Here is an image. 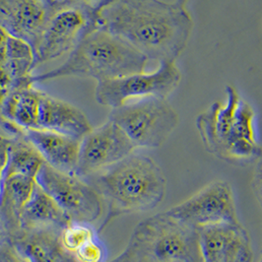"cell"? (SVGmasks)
<instances>
[{
    "label": "cell",
    "mask_w": 262,
    "mask_h": 262,
    "mask_svg": "<svg viewBox=\"0 0 262 262\" xmlns=\"http://www.w3.org/2000/svg\"><path fill=\"white\" fill-rule=\"evenodd\" d=\"M182 71L176 61H163L154 72L136 73L98 82L95 99L99 105L115 108L146 97L168 99L180 86Z\"/></svg>",
    "instance_id": "52a82bcc"
},
{
    "label": "cell",
    "mask_w": 262,
    "mask_h": 262,
    "mask_svg": "<svg viewBox=\"0 0 262 262\" xmlns=\"http://www.w3.org/2000/svg\"><path fill=\"white\" fill-rule=\"evenodd\" d=\"M1 241H2V230L0 228V243H1Z\"/></svg>",
    "instance_id": "4dcf8cb0"
},
{
    "label": "cell",
    "mask_w": 262,
    "mask_h": 262,
    "mask_svg": "<svg viewBox=\"0 0 262 262\" xmlns=\"http://www.w3.org/2000/svg\"><path fill=\"white\" fill-rule=\"evenodd\" d=\"M7 139V137H4V136H2V135H0V143H2L3 141H5Z\"/></svg>",
    "instance_id": "f546056e"
},
{
    "label": "cell",
    "mask_w": 262,
    "mask_h": 262,
    "mask_svg": "<svg viewBox=\"0 0 262 262\" xmlns=\"http://www.w3.org/2000/svg\"><path fill=\"white\" fill-rule=\"evenodd\" d=\"M45 164L46 161L39 150L27 139L23 131H20L8 140L7 162L3 180L15 174L37 179Z\"/></svg>",
    "instance_id": "ffe728a7"
},
{
    "label": "cell",
    "mask_w": 262,
    "mask_h": 262,
    "mask_svg": "<svg viewBox=\"0 0 262 262\" xmlns=\"http://www.w3.org/2000/svg\"><path fill=\"white\" fill-rule=\"evenodd\" d=\"M42 93L36 84L13 89L0 105V125L6 131L38 129Z\"/></svg>",
    "instance_id": "2e32d148"
},
{
    "label": "cell",
    "mask_w": 262,
    "mask_h": 262,
    "mask_svg": "<svg viewBox=\"0 0 262 262\" xmlns=\"http://www.w3.org/2000/svg\"><path fill=\"white\" fill-rule=\"evenodd\" d=\"M148 59L130 43L105 29L94 26L69 53L66 62L49 72L33 75L39 84L61 77H83L98 82L145 72Z\"/></svg>",
    "instance_id": "277c9868"
},
{
    "label": "cell",
    "mask_w": 262,
    "mask_h": 262,
    "mask_svg": "<svg viewBox=\"0 0 262 262\" xmlns=\"http://www.w3.org/2000/svg\"><path fill=\"white\" fill-rule=\"evenodd\" d=\"M94 26L93 7L67 2L55 9L35 49L36 67L71 53Z\"/></svg>",
    "instance_id": "30bf717a"
},
{
    "label": "cell",
    "mask_w": 262,
    "mask_h": 262,
    "mask_svg": "<svg viewBox=\"0 0 262 262\" xmlns=\"http://www.w3.org/2000/svg\"><path fill=\"white\" fill-rule=\"evenodd\" d=\"M86 180L103 197L106 208L99 232L122 215L156 209L168 190V182L160 166L137 150Z\"/></svg>",
    "instance_id": "7a4b0ae2"
},
{
    "label": "cell",
    "mask_w": 262,
    "mask_h": 262,
    "mask_svg": "<svg viewBox=\"0 0 262 262\" xmlns=\"http://www.w3.org/2000/svg\"><path fill=\"white\" fill-rule=\"evenodd\" d=\"M94 21L159 62L177 61L194 27L185 6L163 0H104L94 8Z\"/></svg>",
    "instance_id": "6da1fadb"
},
{
    "label": "cell",
    "mask_w": 262,
    "mask_h": 262,
    "mask_svg": "<svg viewBox=\"0 0 262 262\" xmlns=\"http://www.w3.org/2000/svg\"><path fill=\"white\" fill-rule=\"evenodd\" d=\"M76 262H107V249L101 237H93L73 253Z\"/></svg>",
    "instance_id": "603a6c76"
},
{
    "label": "cell",
    "mask_w": 262,
    "mask_h": 262,
    "mask_svg": "<svg viewBox=\"0 0 262 262\" xmlns=\"http://www.w3.org/2000/svg\"><path fill=\"white\" fill-rule=\"evenodd\" d=\"M8 140H9V138H7L5 141L0 143V193H1V187H2V183H3L6 162H7Z\"/></svg>",
    "instance_id": "484cf974"
},
{
    "label": "cell",
    "mask_w": 262,
    "mask_h": 262,
    "mask_svg": "<svg viewBox=\"0 0 262 262\" xmlns=\"http://www.w3.org/2000/svg\"><path fill=\"white\" fill-rule=\"evenodd\" d=\"M53 11L40 0H0V26L35 51Z\"/></svg>",
    "instance_id": "4fadbf2b"
},
{
    "label": "cell",
    "mask_w": 262,
    "mask_h": 262,
    "mask_svg": "<svg viewBox=\"0 0 262 262\" xmlns=\"http://www.w3.org/2000/svg\"><path fill=\"white\" fill-rule=\"evenodd\" d=\"M108 118L124 131L136 149L164 146L180 124V115L168 99L146 97L112 108Z\"/></svg>",
    "instance_id": "8992f818"
},
{
    "label": "cell",
    "mask_w": 262,
    "mask_h": 262,
    "mask_svg": "<svg viewBox=\"0 0 262 262\" xmlns=\"http://www.w3.org/2000/svg\"><path fill=\"white\" fill-rule=\"evenodd\" d=\"M257 262H262V250L261 253H260V257H259V259H258V261Z\"/></svg>",
    "instance_id": "1f68e13d"
},
{
    "label": "cell",
    "mask_w": 262,
    "mask_h": 262,
    "mask_svg": "<svg viewBox=\"0 0 262 262\" xmlns=\"http://www.w3.org/2000/svg\"><path fill=\"white\" fill-rule=\"evenodd\" d=\"M251 189L262 210V154L254 162L251 178Z\"/></svg>",
    "instance_id": "cb8c5ba5"
},
{
    "label": "cell",
    "mask_w": 262,
    "mask_h": 262,
    "mask_svg": "<svg viewBox=\"0 0 262 262\" xmlns=\"http://www.w3.org/2000/svg\"><path fill=\"white\" fill-rule=\"evenodd\" d=\"M130 256H131V255H130ZM131 258H132V257H131ZM132 261H133V262H136V261H135V260H134V259H133V258H132Z\"/></svg>",
    "instance_id": "d6a6232c"
},
{
    "label": "cell",
    "mask_w": 262,
    "mask_h": 262,
    "mask_svg": "<svg viewBox=\"0 0 262 262\" xmlns=\"http://www.w3.org/2000/svg\"><path fill=\"white\" fill-rule=\"evenodd\" d=\"M46 163L56 170L75 172L78 166L81 140L61 133L45 129L23 131Z\"/></svg>",
    "instance_id": "e0dca14e"
},
{
    "label": "cell",
    "mask_w": 262,
    "mask_h": 262,
    "mask_svg": "<svg viewBox=\"0 0 262 262\" xmlns=\"http://www.w3.org/2000/svg\"><path fill=\"white\" fill-rule=\"evenodd\" d=\"M37 183L58 203L70 221L92 224L102 217L105 207L103 197L77 173L56 170L46 163Z\"/></svg>",
    "instance_id": "ba28073f"
},
{
    "label": "cell",
    "mask_w": 262,
    "mask_h": 262,
    "mask_svg": "<svg viewBox=\"0 0 262 262\" xmlns=\"http://www.w3.org/2000/svg\"><path fill=\"white\" fill-rule=\"evenodd\" d=\"M188 1H189V0H177L176 2H177L179 5H181V6H186V4L188 3Z\"/></svg>",
    "instance_id": "f1b7e54d"
},
{
    "label": "cell",
    "mask_w": 262,
    "mask_h": 262,
    "mask_svg": "<svg viewBox=\"0 0 262 262\" xmlns=\"http://www.w3.org/2000/svg\"><path fill=\"white\" fill-rule=\"evenodd\" d=\"M136 150L124 131L115 121L107 118L104 124L93 128L81 140L76 173L87 179Z\"/></svg>",
    "instance_id": "8fae6325"
},
{
    "label": "cell",
    "mask_w": 262,
    "mask_h": 262,
    "mask_svg": "<svg viewBox=\"0 0 262 262\" xmlns=\"http://www.w3.org/2000/svg\"><path fill=\"white\" fill-rule=\"evenodd\" d=\"M99 235L92 224L80 221H70L60 231V241L64 249L73 253L93 237Z\"/></svg>",
    "instance_id": "44dd1931"
},
{
    "label": "cell",
    "mask_w": 262,
    "mask_h": 262,
    "mask_svg": "<svg viewBox=\"0 0 262 262\" xmlns=\"http://www.w3.org/2000/svg\"><path fill=\"white\" fill-rule=\"evenodd\" d=\"M202 262H254L249 231L241 223L198 229Z\"/></svg>",
    "instance_id": "7c38bea8"
},
{
    "label": "cell",
    "mask_w": 262,
    "mask_h": 262,
    "mask_svg": "<svg viewBox=\"0 0 262 262\" xmlns=\"http://www.w3.org/2000/svg\"><path fill=\"white\" fill-rule=\"evenodd\" d=\"M36 184L37 179L19 174L3 180L0 193V216L8 228L20 229L22 211Z\"/></svg>",
    "instance_id": "d6986e66"
},
{
    "label": "cell",
    "mask_w": 262,
    "mask_h": 262,
    "mask_svg": "<svg viewBox=\"0 0 262 262\" xmlns=\"http://www.w3.org/2000/svg\"><path fill=\"white\" fill-rule=\"evenodd\" d=\"M40 1L43 2L46 5H48L49 7H51L53 10L57 9L58 7H60L63 4L67 3L66 0H40Z\"/></svg>",
    "instance_id": "4316f807"
},
{
    "label": "cell",
    "mask_w": 262,
    "mask_h": 262,
    "mask_svg": "<svg viewBox=\"0 0 262 262\" xmlns=\"http://www.w3.org/2000/svg\"><path fill=\"white\" fill-rule=\"evenodd\" d=\"M0 262H25L11 247H0Z\"/></svg>",
    "instance_id": "d4e9b609"
},
{
    "label": "cell",
    "mask_w": 262,
    "mask_h": 262,
    "mask_svg": "<svg viewBox=\"0 0 262 262\" xmlns=\"http://www.w3.org/2000/svg\"><path fill=\"white\" fill-rule=\"evenodd\" d=\"M55 228L20 230L12 248L25 262H76L61 244Z\"/></svg>",
    "instance_id": "9a60e30c"
},
{
    "label": "cell",
    "mask_w": 262,
    "mask_h": 262,
    "mask_svg": "<svg viewBox=\"0 0 262 262\" xmlns=\"http://www.w3.org/2000/svg\"><path fill=\"white\" fill-rule=\"evenodd\" d=\"M126 249L136 262H202L198 230L166 211L138 224Z\"/></svg>",
    "instance_id": "5b68a950"
},
{
    "label": "cell",
    "mask_w": 262,
    "mask_h": 262,
    "mask_svg": "<svg viewBox=\"0 0 262 262\" xmlns=\"http://www.w3.org/2000/svg\"><path fill=\"white\" fill-rule=\"evenodd\" d=\"M110 262H133L132 261V258H131L130 253L127 249H125V250L119 254L117 258H115L114 260Z\"/></svg>",
    "instance_id": "83f0119b"
},
{
    "label": "cell",
    "mask_w": 262,
    "mask_h": 262,
    "mask_svg": "<svg viewBox=\"0 0 262 262\" xmlns=\"http://www.w3.org/2000/svg\"><path fill=\"white\" fill-rule=\"evenodd\" d=\"M10 37L7 31L0 26V105L13 90V83L8 69Z\"/></svg>",
    "instance_id": "7402d4cb"
},
{
    "label": "cell",
    "mask_w": 262,
    "mask_h": 262,
    "mask_svg": "<svg viewBox=\"0 0 262 262\" xmlns=\"http://www.w3.org/2000/svg\"><path fill=\"white\" fill-rule=\"evenodd\" d=\"M225 102L199 114L197 131L206 151L233 165L254 163L262 154L257 113L234 85L226 86Z\"/></svg>",
    "instance_id": "3957f363"
},
{
    "label": "cell",
    "mask_w": 262,
    "mask_h": 262,
    "mask_svg": "<svg viewBox=\"0 0 262 262\" xmlns=\"http://www.w3.org/2000/svg\"><path fill=\"white\" fill-rule=\"evenodd\" d=\"M70 220L58 203L37 183L21 214L20 230L62 229Z\"/></svg>",
    "instance_id": "ac0fdd59"
},
{
    "label": "cell",
    "mask_w": 262,
    "mask_h": 262,
    "mask_svg": "<svg viewBox=\"0 0 262 262\" xmlns=\"http://www.w3.org/2000/svg\"><path fill=\"white\" fill-rule=\"evenodd\" d=\"M166 212L194 229L239 223L236 194L227 181L216 180Z\"/></svg>",
    "instance_id": "9c48e42d"
},
{
    "label": "cell",
    "mask_w": 262,
    "mask_h": 262,
    "mask_svg": "<svg viewBox=\"0 0 262 262\" xmlns=\"http://www.w3.org/2000/svg\"><path fill=\"white\" fill-rule=\"evenodd\" d=\"M38 129L53 131L82 140L93 126L86 114L76 105L43 92Z\"/></svg>",
    "instance_id": "5bb4252c"
}]
</instances>
